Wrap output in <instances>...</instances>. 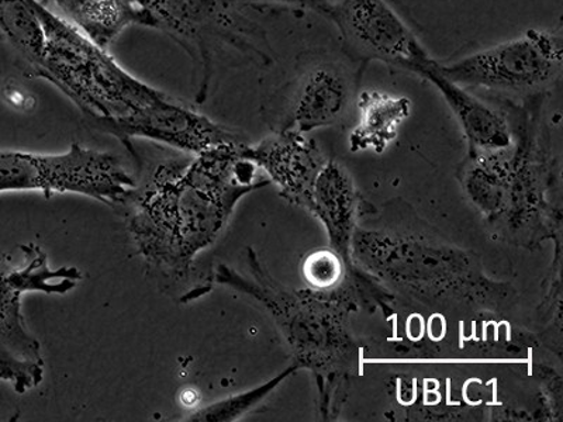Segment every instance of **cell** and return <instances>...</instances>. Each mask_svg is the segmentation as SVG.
Wrapping results in <instances>:
<instances>
[{
    "label": "cell",
    "mask_w": 563,
    "mask_h": 422,
    "mask_svg": "<svg viewBox=\"0 0 563 422\" xmlns=\"http://www.w3.org/2000/svg\"><path fill=\"white\" fill-rule=\"evenodd\" d=\"M243 140L168 159L129 200L128 229L145 265L165 284L192 278L196 259L220 238L241 199L271 184Z\"/></svg>",
    "instance_id": "cell-1"
},
{
    "label": "cell",
    "mask_w": 563,
    "mask_h": 422,
    "mask_svg": "<svg viewBox=\"0 0 563 422\" xmlns=\"http://www.w3.org/2000/svg\"><path fill=\"white\" fill-rule=\"evenodd\" d=\"M351 263L426 304L495 309L510 296V286L492 279L470 251L424 234L356 227Z\"/></svg>",
    "instance_id": "cell-2"
},
{
    "label": "cell",
    "mask_w": 563,
    "mask_h": 422,
    "mask_svg": "<svg viewBox=\"0 0 563 422\" xmlns=\"http://www.w3.org/2000/svg\"><path fill=\"white\" fill-rule=\"evenodd\" d=\"M250 276L225 264L214 270L213 284L240 291L263 304L288 341L299 368L333 374L350 360L352 344L346 319L352 300L345 290L311 291L282 288L249 249Z\"/></svg>",
    "instance_id": "cell-3"
},
{
    "label": "cell",
    "mask_w": 563,
    "mask_h": 422,
    "mask_svg": "<svg viewBox=\"0 0 563 422\" xmlns=\"http://www.w3.org/2000/svg\"><path fill=\"white\" fill-rule=\"evenodd\" d=\"M32 2L45 34L40 78L63 90L90 122L128 118L167 95L134 78L106 49L40 0Z\"/></svg>",
    "instance_id": "cell-4"
},
{
    "label": "cell",
    "mask_w": 563,
    "mask_h": 422,
    "mask_svg": "<svg viewBox=\"0 0 563 422\" xmlns=\"http://www.w3.org/2000/svg\"><path fill=\"white\" fill-rule=\"evenodd\" d=\"M23 265H14L0 253V381L18 395H26L43 384L45 362L42 344L27 330L22 299L27 293L67 295L84 275L75 266L52 268L40 245L20 246Z\"/></svg>",
    "instance_id": "cell-5"
},
{
    "label": "cell",
    "mask_w": 563,
    "mask_h": 422,
    "mask_svg": "<svg viewBox=\"0 0 563 422\" xmlns=\"http://www.w3.org/2000/svg\"><path fill=\"white\" fill-rule=\"evenodd\" d=\"M115 155L79 144L63 154L0 151V193H77L106 206L128 204L137 189Z\"/></svg>",
    "instance_id": "cell-6"
},
{
    "label": "cell",
    "mask_w": 563,
    "mask_h": 422,
    "mask_svg": "<svg viewBox=\"0 0 563 422\" xmlns=\"http://www.w3.org/2000/svg\"><path fill=\"white\" fill-rule=\"evenodd\" d=\"M435 69L464 88L538 95L562 77L560 30H527L519 37L481 49L455 62H435Z\"/></svg>",
    "instance_id": "cell-7"
},
{
    "label": "cell",
    "mask_w": 563,
    "mask_h": 422,
    "mask_svg": "<svg viewBox=\"0 0 563 422\" xmlns=\"http://www.w3.org/2000/svg\"><path fill=\"white\" fill-rule=\"evenodd\" d=\"M327 19L335 24L346 53L417 75L434 58L387 0H334Z\"/></svg>",
    "instance_id": "cell-8"
},
{
    "label": "cell",
    "mask_w": 563,
    "mask_h": 422,
    "mask_svg": "<svg viewBox=\"0 0 563 422\" xmlns=\"http://www.w3.org/2000/svg\"><path fill=\"white\" fill-rule=\"evenodd\" d=\"M92 124L124 143L133 138H145L194 155L240 140L239 135L211 122L206 115L195 112L169 95L128 118L102 120Z\"/></svg>",
    "instance_id": "cell-9"
},
{
    "label": "cell",
    "mask_w": 563,
    "mask_h": 422,
    "mask_svg": "<svg viewBox=\"0 0 563 422\" xmlns=\"http://www.w3.org/2000/svg\"><path fill=\"white\" fill-rule=\"evenodd\" d=\"M245 155L278 186L282 198L311 210L316 178L327 159L309 134L280 130L260 144L246 145Z\"/></svg>",
    "instance_id": "cell-10"
},
{
    "label": "cell",
    "mask_w": 563,
    "mask_h": 422,
    "mask_svg": "<svg viewBox=\"0 0 563 422\" xmlns=\"http://www.w3.org/2000/svg\"><path fill=\"white\" fill-rule=\"evenodd\" d=\"M354 78L343 65L323 62L301 75L282 130L310 134L340 123L354 99Z\"/></svg>",
    "instance_id": "cell-11"
},
{
    "label": "cell",
    "mask_w": 563,
    "mask_h": 422,
    "mask_svg": "<svg viewBox=\"0 0 563 422\" xmlns=\"http://www.w3.org/2000/svg\"><path fill=\"white\" fill-rule=\"evenodd\" d=\"M435 62L417 73L439 90L465 134L470 154L510 148L515 143L506 115L476 98L467 88L452 82L435 69Z\"/></svg>",
    "instance_id": "cell-12"
},
{
    "label": "cell",
    "mask_w": 563,
    "mask_h": 422,
    "mask_svg": "<svg viewBox=\"0 0 563 422\" xmlns=\"http://www.w3.org/2000/svg\"><path fill=\"white\" fill-rule=\"evenodd\" d=\"M311 214L324 225L330 248L351 263V241L358 220V195L343 165L329 159L317 175L311 196Z\"/></svg>",
    "instance_id": "cell-13"
},
{
    "label": "cell",
    "mask_w": 563,
    "mask_h": 422,
    "mask_svg": "<svg viewBox=\"0 0 563 422\" xmlns=\"http://www.w3.org/2000/svg\"><path fill=\"white\" fill-rule=\"evenodd\" d=\"M43 7L82 32L90 42L108 49L125 29L148 20L137 0H40Z\"/></svg>",
    "instance_id": "cell-14"
},
{
    "label": "cell",
    "mask_w": 563,
    "mask_h": 422,
    "mask_svg": "<svg viewBox=\"0 0 563 422\" xmlns=\"http://www.w3.org/2000/svg\"><path fill=\"white\" fill-rule=\"evenodd\" d=\"M148 27L175 35L179 43H202L206 30L233 24L223 0H137Z\"/></svg>",
    "instance_id": "cell-15"
},
{
    "label": "cell",
    "mask_w": 563,
    "mask_h": 422,
    "mask_svg": "<svg viewBox=\"0 0 563 422\" xmlns=\"http://www.w3.org/2000/svg\"><path fill=\"white\" fill-rule=\"evenodd\" d=\"M511 159L512 145L507 149L470 154L461 169L462 189L486 218L497 219L507 213Z\"/></svg>",
    "instance_id": "cell-16"
},
{
    "label": "cell",
    "mask_w": 563,
    "mask_h": 422,
    "mask_svg": "<svg viewBox=\"0 0 563 422\" xmlns=\"http://www.w3.org/2000/svg\"><path fill=\"white\" fill-rule=\"evenodd\" d=\"M360 122L350 135L354 153L382 154L397 138L401 124L410 118L411 100L384 90H366L358 99Z\"/></svg>",
    "instance_id": "cell-17"
},
{
    "label": "cell",
    "mask_w": 563,
    "mask_h": 422,
    "mask_svg": "<svg viewBox=\"0 0 563 422\" xmlns=\"http://www.w3.org/2000/svg\"><path fill=\"white\" fill-rule=\"evenodd\" d=\"M0 33L12 45L30 77L40 78L45 34L32 0H0Z\"/></svg>",
    "instance_id": "cell-18"
},
{
    "label": "cell",
    "mask_w": 563,
    "mask_h": 422,
    "mask_svg": "<svg viewBox=\"0 0 563 422\" xmlns=\"http://www.w3.org/2000/svg\"><path fill=\"white\" fill-rule=\"evenodd\" d=\"M300 369L299 365L290 366V368L280 371L275 378L265 381V384L243 391V393L225 397L219 401H214L202 409L194 411L186 415L185 421L196 422H233L239 421L241 417L249 414L256 406L263 403L266 397L274 393L284 381L290 378L296 370Z\"/></svg>",
    "instance_id": "cell-19"
},
{
    "label": "cell",
    "mask_w": 563,
    "mask_h": 422,
    "mask_svg": "<svg viewBox=\"0 0 563 422\" xmlns=\"http://www.w3.org/2000/svg\"><path fill=\"white\" fill-rule=\"evenodd\" d=\"M345 260L333 249H320L311 253L303 263V278L316 291L339 289L344 278Z\"/></svg>",
    "instance_id": "cell-20"
},
{
    "label": "cell",
    "mask_w": 563,
    "mask_h": 422,
    "mask_svg": "<svg viewBox=\"0 0 563 422\" xmlns=\"http://www.w3.org/2000/svg\"><path fill=\"white\" fill-rule=\"evenodd\" d=\"M223 2L230 8L239 3L280 4V7L310 10V12L323 14L327 18V13H329L334 0H223Z\"/></svg>",
    "instance_id": "cell-21"
}]
</instances>
